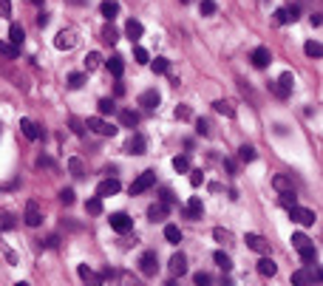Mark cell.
I'll return each instance as SVG.
<instances>
[{"mask_svg":"<svg viewBox=\"0 0 323 286\" xmlns=\"http://www.w3.org/2000/svg\"><path fill=\"white\" fill-rule=\"evenodd\" d=\"M153 184H156V173H153V170H145V173H139L134 179V184H131V196H139V193L150 190Z\"/></svg>","mask_w":323,"mask_h":286,"instance_id":"obj_1","label":"cell"},{"mask_svg":"<svg viewBox=\"0 0 323 286\" xmlns=\"http://www.w3.org/2000/svg\"><path fill=\"white\" fill-rule=\"evenodd\" d=\"M289 218L303 224V227H312V224H315V210H306V207L295 204V207H289Z\"/></svg>","mask_w":323,"mask_h":286,"instance_id":"obj_2","label":"cell"},{"mask_svg":"<svg viewBox=\"0 0 323 286\" xmlns=\"http://www.w3.org/2000/svg\"><path fill=\"white\" fill-rule=\"evenodd\" d=\"M85 127L88 130H94V133H99V136H114L117 133V127L111 125V122H105L102 116H91V119L85 122Z\"/></svg>","mask_w":323,"mask_h":286,"instance_id":"obj_3","label":"cell"},{"mask_svg":"<svg viewBox=\"0 0 323 286\" xmlns=\"http://www.w3.org/2000/svg\"><path fill=\"white\" fill-rule=\"evenodd\" d=\"M292 85H295V80H292V74L286 71V74L278 77V82H272V91H275L278 99H286V96L292 94Z\"/></svg>","mask_w":323,"mask_h":286,"instance_id":"obj_4","label":"cell"},{"mask_svg":"<svg viewBox=\"0 0 323 286\" xmlns=\"http://www.w3.org/2000/svg\"><path fill=\"white\" fill-rule=\"evenodd\" d=\"M156 269H159L156 252H145L142 258H139V272H142L145 278H153V275H156Z\"/></svg>","mask_w":323,"mask_h":286,"instance_id":"obj_5","label":"cell"},{"mask_svg":"<svg viewBox=\"0 0 323 286\" xmlns=\"http://www.w3.org/2000/svg\"><path fill=\"white\" fill-rule=\"evenodd\" d=\"M54 46L60 48V51H68V48H74V46H77V32H74V29H63V32L57 34Z\"/></svg>","mask_w":323,"mask_h":286,"instance_id":"obj_6","label":"cell"},{"mask_svg":"<svg viewBox=\"0 0 323 286\" xmlns=\"http://www.w3.org/2000/svg\"><path fill=\"white\" fill-rule=\"evenodd\" d=\"M119 187H122V184H119V179H114V176H111V179H105V182H99V187H96V196H99V199H108V196H117V193H119Z\"/></svg>","mask_w":323,"mask_h":286,"instance_id":"obj_7","label":"cell"},{"mask_svg":"<svg viewBox=\"0 0 323 286\" xmlns=\"http://www.w3.org/2000/svg\"><path fill=\"white\" fill-rule=\"evenodd\" d=\"M201 213H204V204H201V199H198V196H193V199L184 204V218L198 221V218H201Z\"/></svg>","mask_w":323,"mask_h":286,"instance_id":"obj_8","label":"cell"},{"mask_svg":"<svg viewBox=\"0 0 323 286\" xmlns=\"http://www.w3.org/2000/svg\"><path fill=\"white\" fill-rule=\"evenodd\" d=\"M250 60H252V65H255V68H267V65L272 63V54H269V48L258 46V48H255V51L250 54Z\"/></svg>","mask_w":323,"mask_h":286,"instance_id":"obj_9","label":"cell"},{"mask_svg":"<svg viewBox=\"0 0 323 286\" xmlns=\"http://www.w3.org/2000/svg\"><path fill=\"white\" fill-rule=\"evenodd\" d=\"M26 224H29V227H40V224H43V213H40V207H37V201H29V204H26Z\"/></svg>","mask_w":323,"mask_h":286,"instance_id":"obj_10","label":"cell"},{"mask_svg":"<svg viewBox=\"0 0 323 286\" xmlns=\"http://www.w3.org/2000/svg\"><path fill=\"white\" fill-rule=\"evenodd\" d=\"M145 148H148L145 136H142V133H134V136H131V142L125 145V153H131V156H142Z\"/></svg>","mask_w":323,"mask_h":286,"instance_id":"obj_11","label":"cell"},{"mask_svg":"<svg viewBox=\"0 0 323 286\" xmlns=\"http://www.w3.org/2000/svg\"><path fill=\"white\" fill-rule=\"evenodd\" d=\"M111 227L117 232H128L131 227H134V221H131V215H125V213H114L111 215Z\"/></svg>","mask_w":323,"mask_h":286,"instance_id":"obj_12","label":"cell"},{"mask_svg":"<svg viewBox=\"0 0 323 286\" xmlns=\"http://www.w3.org/2000/svg\"><path fill=\"white\" fill-rule=\"evenodd\" d=\"M298 15H300L298 6H281L275 12V20H278V23H295V20H298Z\"/></svg>","mask_w":323,"mask_h":286,"instance_id":"obj_13","label":"cell"},{"mask_svg":"<svg viewBox=\"0 0 323 286\" xmlns=\"http://www.w3.org/2000/svg\"><path fill=\"white\" fill-rule=\"evenodd\" d=\"M167 213H170V204H165V201H156V204L148 207V218H150V221H162V218H167Z\"/></svg>","mask_w":323,"mask_h":286,"instance_id":"obj_14","label":"cell"},{"mask_svg":"<svg viewBox=\"0 0 323 286\" xmlns=\"http://www.w3.org/2000/svg\"><path fill=\"white\" fill-rule=\"evenodd\" d=\"M20 130H23V136L26 139H40V136H43V130H40V125L34 119H20Z\"/></svg>","mask_w":323,"mask_h":286,"instance_id":"obj_15","label":"cell"},{"mask_svg":"<svg viewBox=\"0 0 323 286\" xmlns=\"http://www.w3.org/2000/svg\"><path fill=\"white\" fill-rule=\"evenodd\" d=\"M244 241H247V246H250V249H255V252H261V255L269 249V244L261 238V235H255V232H247V238H244Z\"/></svg>","mask_w":323,"mask_h":286,"instance_id":"obj_16","label":"cell"},{"mask_svg":"<svg viewBox=\"0 0 323 286\" xmlns=\"http://www.w3.org/2000/svg\"><path fill=\"white\" fill-rule=\"evenodd\" d=\"M77 275H79L82 280H85V283H96V286L102 283V278H99V275H96V272L91 269V266H85V263H79V266H77Z\"/></svg>","mask_w":323,"mask_h":286,"instance_id":"obj_17","label":"cell"},{"mask_svg":"<svg viewBox=\"0 0 323 286\" xmlns=\"http://www.w3.org/2000/svg\"><path fill=\"white\" fill-rule=\"evenodd\" d=\"M184 272H187V258L181 252H176L170 258V275H184Z\"/></svg>","mask_w":323,"mask_h":286,"instance_id":"obj_18","label":"cell"},{"mask_svg":"<svg viewBox=\"0 0 323 286\" xmlns=\"http://www.w3.org/2000/svg\"><path fill=\"white\" fill-rule=\"evenodd\" d=\"M213 111L221 113V116H227V119H233V116H236V108H233V102H227V99H216V102H213Z\"/></svg>","mask_w":323,"mask_h":286,"instance_id":"obj_19","label":"cell"},{"mask_svg":"<svg viewBox=\"0 0 323 286\" xmlns=\"http://www.w3.org/2000/svg\"><path fill=\"white\" fill-rule=\"evenodd\" d=\"M23 40H26V32H23V26L12 23V29H9V43L20 48V46H23Z\"/></svg>","mask_w":323,"mask_h":286,"instance_id":"obj_20","label":"cell"},{"mask_svg":"<svg viewBox=\"0 0 323 286\" xmlns=\"http://www.w3.org/2000/svg\"><path fill=\"white\" fill-rule=\"evenodd\" d=\"M125 34L131 37V40H139V37L145 34V29H142L139 20H128V23H125Z\"/></svg>","mask_w":323,"mask_h":286,"instance_id":"obj_21","label":"cell"},{"mask_svg":"<svg viewBox=\"0 0 323 286\" xmlns=\"http://www.w3.org/2000/svg\"><path fill=\"white\" fill-rule=\"evenodd\" d=\"M272 187H275L278 193H289V190H295V187H292V179H289V176H272Z\"/></svg>","mask_w":323,"mask_h":286,"instance_id":"obj_22","label":"cell"},{"mask_svg":"<svg viewBox=\"0 0 323 286\" xmlns=\"http://www.w3.org/2000/svg\"><path fill=\"white\" fill-rule=\"evenodd\" d=\"M99 12H102L105 20H114V17L119 15V3H117V0H105L102 6H99Z\"/></svg>","mask_w":323,"mask_h":286,"instance_id":"obj_23","label":"cell"},{"mask_svg":"<svg viewBox=\"0 0 323 286\" xmlns=\"http://www.w3.org/2000/svg\"><path fill=\"white\" fill-rule=\"evenodd\" d=\"M119 122H122V127H136L139 125V113L136 111H119Z\"/></svg>","mask_w":323,"mask_h":286,"instance_id":"obj_24","label":"cell"},{"mask_svg":"<svg viewBox=\"0 0 323 286\" xmlns=\"http://www.w3.org/2000/svg\"><path fill=\"white\" fill-rule=\"evenodd\" d=\"M139 105H145L148 111H153V108L159 105V94H156V91H145V94L139 96Z\"/></svg>","mask_w":323,"mask_h":286,"instance_id":"obj_25","label":"cell"},{"mask_svg":"<svg viewBox=\"0 0 323 286\" xmlns=\"http://www.w3.org/2000/svg\"><path fill=\"white\" fill-rule=\"evenodd\" d=\"M275 269H278V266L272 263V258H261V261H258V272L264 275V278H272Z\"/></svg>","mask_w":323,"mask_h":286,"instance_id":"obj_26","label":"cell"},{"mask_svg":"<svg viewBox=\"0 0 323 286\" xmlns=\"http://www.w3.org/2000/svg\"><path fill=\"white\" fill-rule=\"evenodd\" d=\"M298 252H300V261H303V263H315V261H317V249H315L312 244L300 246Z\"/></svg>","mask_w":323,"mask_h":286,"instance_id":"obj_27","label":"cell"},{"mask_svg":"<svg viewBox=\"0 0 323 286\" xmlns=\"http://www.w3.org/2000/svg\"><path fill=\"white\" fill-rule=\"evenodd\" d=\"M165 238H167V244H179V241H181V230L176 227V224H167V227H165Z\"/></svg>","mask_w":323,"mask_h":286,"instance_id":"obj_28","label":"cell"},{"mask_svg":"<svg viewBox=\"0 0 323 286\" xmlns=\"http://www.w3.org/2000/svg\"><path fill=\"white\" fill-rule=\"evenodd\" d=\"M99 65H102V54H99V51H91V54L85 57V68L88 71H96Z\"/></svg>","mask_w":323,"mask_h":286,"instance_id":"obj_29","label":"cell"},{"mask_svg":"<svg viewBox=\"0 0 323 286\" xmlns=\"http://www.w3.org/2000/svg\"><path fill=\"white\" fill-rule=\"evenodd\" d=\"M292 283H295V286L312 283V272H306V269H298V272H292Z\"/></svg>","mask_w":323,"mask_h":286,"instance_id":"obj_30","label":"cell"},{"mask_svg":"<svg viewBox=\"0 0 323 286\" xmlns=\"http://www.w3.org/2000/svg\"><path fill=\"white\" fill-rule=\"evenodd\" d=\"M108 68L114 77H122V71H125V63H122V57H111L108 60Z\"/></svg>","mask_w":323,"mask_h":286,"instance_id":"obj_31","label":"cell"},{"mask_svg":"<svg viewBox=\"0 0 323 286\" xmlns=\"http://www.w3.org/2000/svg\"><path fill=\"white\" fill-rule=\"evenodd\" d=\"M303 51H306V57H312V60H317V57L323 54V48H320V43H317V40H309L306 46H303Z\"/></svg>","mask_w":323,"mask_h":286,"instance_id":"obj_32","label":"cell"},{"mask_svg":"<svg viewBox=\"0 0 323 286\" xmlns=\"http://www.w3.org/2000/svg\"><path fill=\"white\" fill-rule=\"evenodd\" d=\"M0 54H3V57H9V60H15V57L20 54V48H17V46H12V43H6V40H0Z\"/></svg>","mask_w":323,"mask_h":286,"instance_id":"obj_33","label":"cell"},{"mask_svg":"<svg viewBox=\"0 0 323 286\" xmlns=\"http://www.w3.org/2000/svg\"><path fill=\"white\" fill-rule=\"evenodd\" d=\"M96 108H99V116H108V113L117 111V102H114V99H99Z\"/></svg>","mask_w":323,"mask_h":286,"instance_id":"obj_34","label":"cell"},{"mask_svg":"<svg viewBox=\"0 0 323 286\" xmlns=\"http://www.w3.org/2000/svg\"><path fill=\"white\" fill-rule=\"evenodd\" d=\"M213 261L219 263V266H221L224 272L233 269V261H230V255H227V252H216V255H213Z\"/></svg>","mask_w":323,"mask_h":286,"instance_id":"obj_35","label":"cell"},{"mask_svg":"<svg viewBox=\"0 0 323 286\" xmlns=\"http://www.w3.org/2000/svg\"><path fill=\"white\" fill-rule=\"evenodd\" d=\"M238 159L244 162V165H250V162L255 159V148H250V145H244V148H238Z\"/></svg>","mask_w":323,"mask_h":286,"instance_id":"obj_36","label":"cell"},{"mask_svg":"<svg viewBox=\"0 0 323 286\" xmlns=\"http://www.w3.org/2000/svg\"><path fill=\"white\" fill-rule=\"evenodd\" d=\"M85 210H88L91 215H99V213H102V199H99V196H94V199H88Z\"/></svg>","mask_w":323,"mask_h":286,"instance_id":"obj_37","label":"cell"},{"mask_svg":"<svg viewBox=\"0 0 323 286\" xmlns=\"http://www.w3.org/2000/svg\"><path fill=\"white\" fill-rule=\"evenodd\" d=\"M173 170H176V173H187V170H190V159H187V156H176V159H173Z\"/></svg>","mask_w":323,"mask_h":286,"instance_id":"obj_38","label":"cell"},{"mask_svg":"<svg viewBox=\"0 0 323 286\" xmlns=\"http://www.w3.org/2000/svg\"><path fill=\"white\" fill-rule=\"evenodd\" d=\"M170 71V63H167L165 57H156L153 60V74H167Z\"/></svg>","mask_w":323,"mask_h":286,"instance_id":"obj_39","label":"cell"},{"mask_svg":"<svg viewBox=\"0 0 323 286\" xmlns=\"http://www.w3.org/2000/svg\"><path fill=\"white\" fill-rule=\"evenodd\" d=\"M82 82H85V74H68V88H71V91L82 88Z\"/></svg>","mask_w":323,"mask_h":286,"instance_id":"obj_40","label":"cell"},{"mask_svg":"<svg viewBox=\"0 0 323 286\" xmlns=\"http://www.w3.org/2000/svg\"><path fill=\"white\" fill-rule=\"evenodd\" d=\"M281 204H284L286 210L298 204V199H295V190H289V193H281Z\"/></svg>","mask_w":323,"mask_h":286,"instance_id":"obj_41","label":"cell"},{"mask_svg":"<svg viewBox=\"0 0 323 286\" xmlns=\"http://www.w3.org/2000/svg\"><path fill=\"white\" fill-rule=\"evenodd\" d=\"M198 12H201L204 17L216 15V3H213V0H201V6H198Z\"/></svg>","mask_w":323,"mask_h":286,"instance_id":"obj_42","label":"cell"},{"mask_svg":"<svg viewBox=\"0 0 323 286\" xmlns=\"http://www.w3.org/2000/svg\"><path fill=\"white\" fill-rule=\"evenodd\" d=\"M306 244H312V241H309L303 232H295V235H292V246H295V249H300V246H306Z\"/></svg>","mask_w":323,"mask_h":286,"instance_id":"obj_43","label":"cell"},{"mask_svg":"<svg viewBox=\"0 0 323 286\" xmlns=\"http://www.w3.org/2000/svg\"><path fill=\"white\" fill-rule=\"evenodd\" d=\"M102 40L108 43V46H114V43L119 40V34H117V29H102Z\"/></svg>","mask_w":323,"mask_h":286,"instance_id":"obj_44","label":"cell"},{"mask_svg":"<svg viewBox=\"0 0 323 286\" xmlns=\"http://www.w3.org/2000/svg\"><path fill=\"white\" fill-rule=\"evenodd\" d=\"M71 130H74L77 136H85V122L77 119V116H71Z\"/></svg>","mask_w":323,"mask_h":286,"instance_id":"obj_45","label":"cell"},{"mask_svg":"<svg viewBox=\"0 0 323 286\" xmlns=\"http://www.w3.org/2000/svg\"><path fill=\"white\" fill-rule=\"evenodd\" d=\"M187 173H190V184H193V187L204 184V173H201V170H187Z\"/></svg>","mask_w":323,"mask_h":286,"instance_id":"obj_46","label":"cell"},{"mask_svg":"<svg viewBox=\"0 0 323 286\" xmlns=\"http://www.w3.org/2000/svg\"><path fill=\"white\" fill-rule=\"evenodd\" d=\"M134 57H136V63H139V65H148V63H150V54L145 51V48H136Z\"/></svg>","mask_w":323,"mask_h":286,"instance_id":"obj_47","label":"cell"},{"mask_svg":"<svg viewBox=\"0 0 323 286\" xmlns=\"http://www.w3.org/2000/svg\"><path fill=\"white\" fill-rule=\"evenodd\" d=\"M60 201H63V204H74V190H71V187L60 190Z\"/></svg>","mask_w":323,"mask_h":286,"instance_id":"obj_48","label":"cell"},{"mask_svg":"<svg viewBox=\"0 0 323 286\" xmlns=\"http://www.w3.org/2000/svg\"><path fill=\"white\" fill-rule=\"evenodd\" d=\"M196 130H198L201 136H210V122H207V119H198V122H196Z\"/></svg>","mask_w":323,"mask_h":286,"instance_id":"obj_49","label":"cell"},{"mask_svg":"<svg viewBox=\"0 0 323 286\" xmlns=\"http://www.w3.org/2000/svg\"><path fill=\"white\" fill-rule=\"evenodd\" d=\"M190 116H193V113H190L187 105H179V108H176V119H190Z\"/></svg>","mask_w":323,"mask_h":286,"instance_id":"obj_50","label":"cell"},{"mask_svg":"<svg viewBox=\"0 0 323 286\" xmlns=\"http://www.w3.org/2000/svg\"><path fill=\"white\" fill-rule=\"evenodd\" d=\"M12 15V0H0V17Z\"/></svg>","mask_w":323,"mask_h":286,"instance_id":"obj_51","label":"cell"},{"mask_svg":"<svg viewBox=\"0 0 323 286\" xmlns=\"http://www.w3.org/2000/svg\"><path fill=\"white\" fill-rule=\"evenodd\" d=\"M68 167H71L74 176H82V162H79V159H71V162H68Z\"/></svg>","mask_w":323,"mask_h":286,"instance_id":"obj_52","label":"cell"},{"mask_svg":"<svg viewBox=\"0 0 323 286\" xmlns=\"http://www.w3.org/2000/svg\"><path fill=\"white\" fill-rule=\"evenodd\" d=\"M213 235H216L219 241H230V230H221V227H216V230H213Z\"/></svg>","mask_w":323,"mask_h":286,"instance_id":"obj_53","label":"cell"},{"mask_svg":"<svg viewBox=\"0 0 323 286\" xmlns=\"http://www.w3.org/2000/svg\"><path fill=\"white\" fill-rule=\"evenodd\" d=\"M193 280H196L198 286H204V283H210V275H207V272H196V278Z\"/></svg>","mask_w":323,"mask_h":286,"instance_id":"obj_54","label":"cell"},{"mask_svg":"<svg viewBox=\"0 0 323 286\" xmlns=\"http://www.w3.org/2000/svg\"><path fill=\"white\" fill-rule=\"evenodd\" d=\"M37 165H40V167H54V162L48 159V156H40V159H37Z\"/></svg>","mask_w":323,"mask_h":286,"instance_id":"obj_55","label":"cell"},{"mask_svg":"<svg viewBox=\"0 0 323 286\" xmlns=\"http://www.w3.org/2000/svg\"><path fill=\"white\" fill-rule=\"evenodd\" d=\"M224 165H227V170H230V173H233V176L238 173V165H236V162H233V159H227V162H224Z\"/></svg>","mask_w":323,"mask_h":286,"instance_id":"obj_56","label":"cell"},{"mask_svg":"<svg viewBox=\"0 0 323 286\" xmlns=\"http://www.w3.org/2000/svg\"><path fill=\"white\" fill-rule=\"evenodd\" d=\"M15 227V221H12V215H3V230H12Z\"/></svg>","mask_w":323,"mask_h":286,"instance_id":"obj_57","label":"cell"},{"mask_svg":"<svg viewBox=\"0 0 323 286\" xmlns=\"http://www.w3.org/2000/svg\"><path fill=\"white\" fill-rule=\"evenodd\" d=\"M162 201H165V204H170V201H173V193H170V190H162Z\"/></svg>","mask_w":323,"mask_h":286,"instance_id":"obj_58","label":"cell"},{"mask_svg":"<svg viewBox=\"0 0 323 286\" xmlns=\"http://www.w3.org/2000/svg\"><path fill=\"white\" fill-rule=\"evenodd\" d=\"M37 26H40V29H43V26H48V15H46V12L37 17Z\"/></svg>","mask_w":323,"mask_h":286,"instance_id":"obj_59","label":"cell"},{"mask_svg":"<svg viewBox=\"0 0 323 286\" xmlns=\"http://www.w3.org/2000/svg\"><path fill=\"white\" fill-rule=\"evenodd\" d=\"M68 3H74V6H82V3H85V0H68Z\"/></svg>","mask_w":323,"mask_h":286,"instance_id":"obj_60","label":"cell"},{"mask_svg":"<svg viewBox=\"0 0 323 286\" xmlns=\"http://www.w3.org/2000/svg\"><path fill=\"white\" fill-rule=\"evenodd\" d=\"M32 3H34V6H43V0H32Z\"/></svg>","mask_w":323,"mask_h":286,"instance_id":"obj_61","label":"cell"},{"mask_svg":"<svg viewBox=\"0 0 323 286\" xmlns=\"http://www.w3.org/2000/svg\"><path fill=\"white\" fill-rule=\"evenodd\" d=\"M181 3H190V0H181Z\"/></svg>","mask_w":323,"mask_h":286,"instance_id":"obj_62","label":"cell"}]
</instances>
